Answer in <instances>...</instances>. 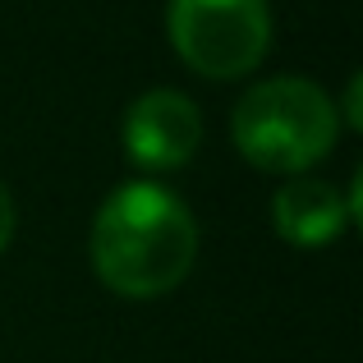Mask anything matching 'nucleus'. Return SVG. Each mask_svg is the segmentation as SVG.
I'll list each match as a JSON object with an SVG mask.
<instances>
[{"label":"nucleus","instance_id":"f03ea898","mask_svg":"<svg viewBox=\"0 0 363 363\" xmlns=\"http://www.w3.org/2000/svg\"><path fill=\"white\" fill-rule=\"evenodd\" d=\"M235 147L272 175H294L322 161L340 124L331 97L308 79H267L235 106Z\"/></svg>","mask_w":363,"mask_h":363},{"label":"nucleus","instance_id":"423d86ee","mask_svg":"<svg viewBox=\"0 0 363 363\" xmlns=\"http://www.w3.org/2000/svg\"><path fill=\"white\" fill-rule=\"evenodd\" d=\"M9 240H14V203H9L5 184H0V253H5Z\"/></svg>","mask_w":363,"mask_h":363},{"label":"nucleus","instance_id":"0eeeda50","mask_svg":"<svg viewBox=\"0 0 363 363\" xmlns=\"http://www.w3.org/2000/svg\"><path fill=\"white\" fill-rule=\"evenodd\" d=\"M345 124H350V129H363V116H359V79H350V88H345Z\"/></svg>","mask_w":363,"mask_h":363},{"label":"nucleus","instance_id":"39448f33","mask_svg":"<svg viewBox=\"0 0 363 363\" xmlns=\"http://www.w3.org/2000/svg\"><path fill=\"white\" fill-rule=\"evenodd\" d=\"M276 235L299 248L331 244L350 225V207L340 203V194L322 179H290L272 203Z\"/></svg>","mask_w":363,"mask_h":363},{"label":"nucleus","instance_id":"f257e3e1","mask_svg":"<svg viewBox=\"0 0 363 363\" xmlns=\"http://www.w3.org/2000/svg\"><path fill=\"white\" fill-rule=\"evenodd\" d=\"M198 253L194 212L170 189L133 179L92 221V267L124 299H157L189 276Z\"/></svg>","mask_w":363,"mask_h":363},{"label":"nucleus","instance_id":"7ed1b4c3","mask_svg":"<svg viewBox=\"0 0 363 363\" xmlns=\"http://www.w3.org/2000/svg\"><path fill=\"white\" fill-rule=\"evenodd\" d=\"M170 46L203 79H240L267 55V0H170Z\"/></svg>","mask_w":363,"mask_h":363},{"label":"nucleus","instance_id":"20e7f679","mask_svg":"<svg viewBox=\"0 0 363 363\" xmlns=\"http://www.w3.org/2000/svg\"><path fill=\"white\" fill-rule=\"evenodd\" d=\"M203 143V116L189 97L157 88L138 97L124 116V152L143 170H175Z\"/></svg>","mask_w":363,"mask_h":363}]
</instances>
